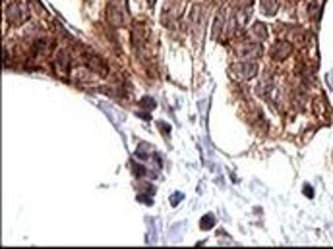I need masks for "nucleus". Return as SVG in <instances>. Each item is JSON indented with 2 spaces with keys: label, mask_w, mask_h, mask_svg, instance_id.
<instances>
[{
  "label": "nucleus",
  "mask_w": 333,
  "mask_h": 249,
  "mask_svg": "<svg viewBox=\"0 0 333 249\" xmlns=\"http://www.w3.org/2000/svg\"><path fill=\"white\" fill-rule=\"evenodd\" d=\"M148 35H149L148 25H146V23H136V25L132 27V45L136 46V48L141 46L148 41Z\"/></svg>",
  "instance_id": "obj_6"
},
{
  "label": "nucleus",
  "mask_w": 333,
  "mask_h": 249,
  "mask_svg": "<svg viewBox=\"0 0 333 249\" xmlns=\"http://www.w3.org/2000/svg\"><path fill=\"white\" fill-rule=\"evenodd\" d=\"M291 54H293V45L289 41H277L271 46V58L273 60H285Z\"/></svg>",
  "instance_id": "obj_3"
},
{
  "label": "nucleus",
  "mask_w": 333,
  "mask_h": 249,
  "mask_svg": "<svg viewBox=\"0 0 333 249\" xmlns=\"http://www.w3.org/2000/svg\"><path fill=\"white\" fill-rule=\"evenodd\" d=\"M308 14H310V18H318L320 16V4H318V0H312L308 4Z\"/></svg>",
  "instance_id": "obj_11"
},
{
  "label": "nucleus",
  "mask_w": 333,
  "mask_h": 249,
  "mask_svg": "<svg viewBox=\"0 0 333 249\" xmlns=\"http://www.w3.org/2000/svg\"><path fill=\"white\" fill-rule=\"evenodd\" d=\"M85 64L89 66L93 72H97V74H101V75L107 74V66H105V62H103L101 58H97V56H89V58L85 60Z\"/></svg>",
  "instance_id": "obj_8"
},
{
  "label": "nucleus",
  "mask_w": 333,
  "mask_h": 249,
  "mask_svg": "<svg viewBox=\"0 0 333 249\" xmlns=\"http://www.w3.org/2000/svg\"><path fill=\"white\" fill-rule=\"evenodd\" d=\"M180 199H182V193L173 195V205H178V203H180Z\"/></svg>",
  "instance_id": "obj_14"
},
{
  "label": "nucleus",
  "mask_w": 333,
  "mask_h": 249,
  "mask_svg": "<svg viewBox=\"0 0 333 249\" xmlns=\"http://www.w3.org/2000/svg\"><path fill=\"white\" fill-rule=\"evenodd\" d=\"M231 74L236 79H252L258 74V66H256V62H236V64L231 66Z\"/></svg>",
  "instance_id": "obj_2"
},
{
  "label": "nucleus",
  "mask_w": 333,
  "mask_h": 249,
  "mask_svg": "<svg viewBox=\"0 0 333 249\" xmlns=\"http://www.w3.org/2000/svg\"><path fill=\"white\" fill-rule=\"evenodd\" d=\"M126 14H128L126 0H111L109 2V21H111V25H114V27L124 25Z\"/></svg>",
  "instance_id": "obj_1"
},
{
  "label": "nucleus",
  "mask_w": 333,
  "mask_h": 249,
  "mask_svg": "<svg viewBox=\"0 0 333 249\" xmlns=\"http://www.w3.org/2000/svg\"><path fill=\"white\" fill-rule=\"evenodd\" d=\"M141 104H149V108H153V106H155V101H153V99H144Z\"/></svg>",
  "instance_id": "obj_13"
},
{
  "label": "nucleus",
  "mask_w": 333,
  "mask_h": 249,
  "mask_svg": "<svg viewBox=\"0 0 333 249\" xmlns=\"http://www.w3.org/2000/svg\"><path fill=\"white\" fill-rule=\"evenodd\" d=\"M6 19H8L10 23H23L26 19H28V14H26V10L21 8L19 4H10L8 8H6Z\"/></svg>",
  "instance_id": "obj_4"
},
{
  "label": "nucleus",
  "mask_w": 333,
  "mask_h": 249,
  "mask_svg": "<svg viewBox=\"0 0 333 249\" xmlns=\"http://www.w3.org/2000/svg\"><path fill=\"white\" fill-rule=\"evenodd\" d=\"M304 193L308 195V197H312V187H306V189H304Z\"/></svg>",
  "instance_id": "obj_16"
},
{
  "label": "nucleus",
  "mask_w": 333,
  "mask_h": 249,
  "mask_svg": "<svg viewBox=\"0 0 333 249\" xmlns=\"http://www.w3.org/2000/svg\"><path fill=\"white\" fill-rule=\"evenodd\" d=\"M213 224H215V218H213L211 214H207V216H204V218L200 220V226H202L204 230H207V228H211Z\"/></svg>",
  "instance_id": "obj_12"
},
{
  "label": "nucleus",
  "mask_w": 333,
  "mask_h": 249,
  "mask_svg": "<svg viewBox=\"0 0 333 249\" xmlns=\"http://www.w3.org/2000/svg\"><path fill=\"white\" fill-rule=\"evenodd\" d=\"M159 129H163V131H165V133H169V131H171V128H169V126H167V124H161V122H159Z\"/></svg>",
  "instance_id": "obj_15"
},
{
  "label": "nucleus",
  "mask_w": 333,
  "mask_h": 249,
  "mask_svg": "<svg viewBox=\"0 0 333 249\" xmlns=\"http://www.w3.org/2000/svg\"><path fill=\"white\" fill-rule=\"evenodd\" d=\"M53 66H55V72L58 75H68V70H70V54H68V50L56 52Z\"/></svg>",
  "instance_id": "obj_5"
},
{
  "label": "nucleus",
  "mask_w": 333,
  "mask_h": 249,
  "mask_svg": "<svg viewBox=\"0 0 333 249\" xmlns=\"http://www.w3.org/2000/svg\"><path fill=\"white\" fill-rule=\"evenodd\" d=\"M259 54V45L256 43H244L236 48V56L241 58V60H250V58H254V56Z\"/></svg>",
  "instance_id": "obj_7"
},
{
  "label": "nucleus",
  "mask_w": 333,
  "mask_h": 249,
  "mask_svg": "<svg viewBox=\"0 0 333 249\" xmlns=\"http://www.w3.org/2000/svg\"><path fill=\"white\" fill-rule=\"evenodd\" d=\"M252 37L258 39V41L268 39V27H266L264 23H254V25H252Z\"/></svg>",
  "instance_id": "obj_10"
},
{
  "label": "nucleus",
  "mask_w": 333,
  "mask_h": 249,
  "mask_svg": "<svg viewBox=\"0 0 333 249\" xmlns=\"http://www.w3.org/2000/svg\"><path fill=\"white\" fill-rule=\"evenodd\" d=\"M261 10L266 16H275L279 10V0H261Z\"/></svg>",
  "instance_id": "obj_9"
}]
</instances>
